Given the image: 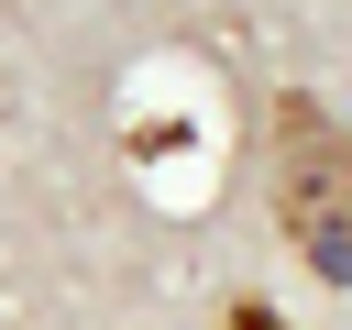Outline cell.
I'll return each mask as SVG.
<instances>
[{
	"mask_svg": "<svg viewBox=\"0 0 352 330\" xmlns=\"http://www.w3.org/2000/svg\"><path fill=\"white\" fill-rule=\"evenodd\" d=\"M220 330H286V319H275V308H264V297H242V308H231V319H220Z\"/></svg>",
	"mask_w": 352,
	"mask_h": 330,
	"instance_id": "2",
	"label": "cell"
},
{
	"mask_svg": "<svg viewBox=\"0 0 352 330\" xmlns=\"http://www.w3.org/2000/svg\"><path fill=\"white\" fill-rule=\"evenodd\" d=\"M275 220L319 286H352V132L319 99H275Z\"/></svg>",
	"mask_w": 352,
	"mask_h": 330,
	"instance_id": "1",
	"label": "cell"
}]
</instances>
